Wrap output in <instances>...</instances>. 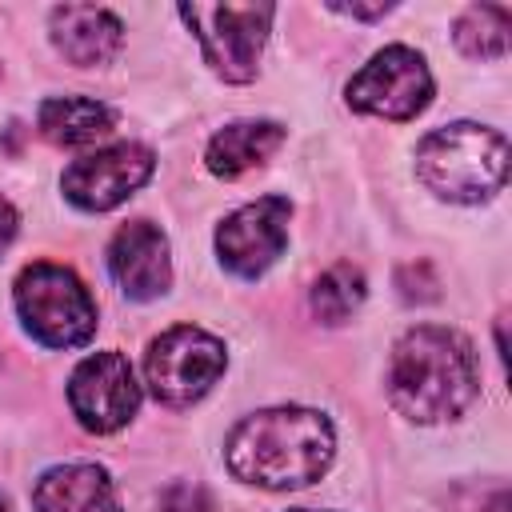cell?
<instances>
[{
    "label": "cell",
    "instance_id": "cell-1",
    "mask_svg": "<svg viewBox=\"0 0 512 512\" xmlns=\"http://www.w3.org/2000/svg\"><path fill=\"white\" fill-rule=\"evenodd\" d=\"M332 452H336V432L328 416L296 404L244 416L224 444L232 476L268 492L308 488L328 472Z\"/></svg>",
    "mask_w": 512,
    "mask_h": 512
},
{
    "label": "cell",
    "instance_id": "cell-2",
    "mask_svg": "<svg viewBox=\"0 0 512 512\" xmlns=\"http://www.w3.org/2000/svg\"><path fill=\"white\" fill-rule=\"evenodd\" d=\"M388 400L416 424H440L460 416L480 388L472 340L456 328L420 324L404 332L388 356Z\"/></svg>",
    "mask_w": 512,
    "mask_h": 512
},
{
    "label": "cell",
    "instance_id": "cell-3",
    "mask_svg": "<svg viewBox=\"0 0 512 512\" xmlns=\"http://www.w3.org/2000/svg\"><path fill=\"white\" fill-rule=\"evenodd\" d=\"M416 176L440 200L480 204L508 180V140L488 124H444L416 144Z\"/></svg>",
    "mask_w": 512,
    "mask_h": 512
},
{
    "label": "cell",
    "instance_id": "cell-4",
    "mask_svg": "<svg viewBox=\"0 0 512 512\" xmlns=\"http://www.w3.org/2000/svg\"><path fill=\"white\" fill-rule=\"evenodd\" d=\"M16 316L44 348H76L96 332V304L84 280L52 260H36L16 276Z\"/></svg>",
    "mask_w": 512,
    "mask_h": 512
},
{
    "label": "cell",
    "instance_id": "cell-5",
    "mask_svg": "<svg viewBox=\"0 0 512 512\" xmlns=\"http://www.w3.org/2000/svg\"><path fill=\"white\" fill-rule=\"evenodd\" d=\"M184 24L196 32L204 60L228 84H248L260 68L272 4H180Z\"/></svg>",
    "mask_w": 512,
    "mask_h": 512
},
{
    "label": "cell",
    "instance_id": "cell-6",
    "mask_svg": "<svg viewBox=\"0 0 512 512\" xmlns=\"http://www.w3.org/2000/svg\"><path fill=\"white\" fill-rule=\"evenodd\" d=\"M224 364H228V352L212 332L192 328V324H176L148 344L144 376H148V388L160 404L188 408L220 380Z\"/></svg>",
    "mask_w": 512,
    "mask_h": 512
},
{
    "label": "cell",
    "instance_id": "cell-7",
    "mask_svg": "<svg viewBox=\"0 0 512 512\" xmlns=\"http://www.w3.org/2000/svg\"><path fill=\"white\" fill-rule=\"evenodd\" d=\"M432 104V72L420 52L404 44L380 48L352 80H348V108L384 116V120H412Z\"/></svg>",
    "mask_w": 512,
    "mask_h": 512
},
{
    "label": "cell",
    "instance_id": "cell-8",
    "mask_svg": "<svg viewBox=\"0 0 512 512\" xmlns=\"http://www.w3.org/2000/svg\"><path fill=\"white\" fill-rule=\"evenodd\" d=\"M288 220H292L288 196H260V200L236 208L216 228L220 264L240 280L264 276L280 260V252L288 244Z\"/></svg>",
    "mask_w": 512,
    "mask_h": 512
},
{
    "label": "cell",
    "instance_id": "cell-9",
    "mask_svg": "<svg viewBox=\"0 0 512 512\" xmlns=\"http://www.w3.org/2000/svg\"><path fill=\"white\" fill-rule=\"evenodd\" d=\"M68 404L80 428L96 436L124 428L140 408V384L132 376V364L120 352L84 356L68 380Z\"/></svg>",
    "mask_w": 512,
    "mask_h": 512
},
{
    "label": "cell",
    "instance_id": "cell-10",
    "mask_svg": "<svg viewBox=\"0 0 512 512\" xmlns=\"http://www.w3.org/2000/svg\"><path fill=\"white\" fill-rule=\"evenodd\" d=\"M156 168V156L144 144H112L92 156H80L68 164L60 188L64 196L84 212H108L124 204Z\"/></svg>",
    "mask_w": 512,
    "mask_h": 512
},
{
    "label": "cell",
    "instance_id": "cell-11",
    "mask_svg": "<svg viewBox=\"0 0 512 512\" xmlns=\"http://www.w3.org/2000/svg\"><path fill=\"white\" fill-rule=\"evenodd\" d=\"M108 268L112 280L128 300H156L172 284V260L168 240L152 220L124 224L108 244Z\"/></svg>",
    "mask_w": 512,
    "mask_h": 512
},
{
    "label": "cell",
    "instance_id": "cell-12",
    "mask_svg": "<svg viewBox=\"0 0 512 512\" xmlns=\"http://www.w3.org/2000/svg\"><path fill=\"white\" fill-rule=\"evenodd\" d=\"M124 40V24L108 8L92 4H60L52 8V44L76 68H96L116 56Z\"/></svg>",
    "mask_w": 512,
    "mask_h": 512
},
{
    "label": "cell",
    "instance_id": "cell-13",
    "mask_svg": "<svg viewBox=\"0 0 512 512\" xmlns=\"http://www.w3.org/2000/svg\"><path fill=\"white\" fill-rule=\"evenodd\" d=\"M36 512H120L112 476L100 464L48 468L32 488Z\"/></svg>",
    "mask_w": 512,
    "mask_h": 512
},
{
    "label": "cell",
    "instance_id": "cell-14",
    "mask_svg": "<svg viewBox=\"0 0 512 512\" xmlns=\"http://www.w3.org/2000/svg\"><path fill=\"white\" fill-rule=\"evenodd\" d=\"M280 144H284V128L276 120H236V124H224L208 140L204 164L212 176L232 180L248 168H260Z\"/></svg>",
    "mask_w": 512,
    "mask_h": 512
},
{
    "label": "cell",
    "instance_id": "cell-15",
    "mask_svg": "<svg viewBox=\"0 0 512 512\" xmlns=\"http://www.w3.org/2000/svg\"><path fill=\"white\" fill-rule=\"evenodd\" d=\"M40 136L60 148H84L96 144L116 128V112L92 96H52L40 104Z\"/></svg>",
    "mask_w": 512,
    "mask_h": 512
},
{
    "label": "cell",
    "instance_id": "cell-16",
    "mask_svg": "<svg viewBox=\"0 0 512 512\" xmlns=\"http://www.w3.org/2000/svg\"><path fill=\"white\" fill-rule=\"evenodd\" d=\"M508 24L512 16L504 4H472L460 12L452 40L472 60H500L508 52Z\"/></svg>",
    "mask_w": 512,
    "mask_h": 512
},
{
    "label": "cell",
    "instance_id": "cell-17",
    "mask_svg": "<svg viewBox=\"0 0 512 512\" xmlns=\"http://www.w3.org/2000/svg\"><path fill=\"white\" fill-rule=\"evenodd\" d=\"M364 272L352 264H332L316 284H312V312L324 324H344L360 304H364Z\"/></svg>",
    "mask_w": 512,
    "mask_h": 512
},
{
    "label": "cell",
    "instance_id": "cell-18",
    "mask_svg": "<svg viewBox=\"0 0 512 512\" xmlns=\"http://www.w3.org/2000/svg\"><path fill=\"white\" fill-rule=\"evenodd\" d=\"M448 512H508V488L504 480L464 484L448 496Z\"/></svg>",
    "mask_w": 512,
    "mask_h": 512
},
{
    "label": "cell",
    "instance_id": "cell-19",
    "mask_svg": "<svg viewBox=\"0 0 512 512\" xmlns=\"http://www.w3.org/2000/svg\"><path fill=\"white\" fill-rule=\"evenodd\" d=\"M160 512H212V504L196 484H172L160 496Z\"/></svg>",
    "mask_w": 512,
    "mask_h": 512
},
{
    "label": "cell",
    "instance_id": "cell-20",
    "mask_svg": "<svg viewBox=\"0 0 512 512\" xmlns=\"http://www.w3.org/2000/svg\"><path fill=\"white\" fill-rule=\"evenodd\" d=\"M16 224H20V220H16V208H12V204L0 196V248H8V244H12Z\"/></svg>",
    "mask_w": 512,
    "mask_h": 512
},
{
    "label": "cell",
    "instance_id": "cell-21",
    "mask_svg": "<svg viewBox=\"0 0 512 512\" xmlns=\"http://www.w3.org/2000/svg\"><path fill=\"white\" fill-rule=\"evenodd\" d=\"M332 8H336V12H348V16H364V20L392 12V4H332Z\"/></svg>",
    "mask_w": 512,
    "mask_h": 512
},
{
    "label": "cell",
    "instance_id": "cell-22",
    "mask_svg": "<svg viewBox=\"0 0 512 512\" xmlns=\"http://www.w3.org/2000/svg\"><path fill=\"white\" fill-rule=\"evenodd\" d=\"M0 512H8V500H4V496H0Z\"/></svg>",
    "mask_w": 512,
    "mask_h": 512
},
{
    "label": "cell",
    "instance_id": "cell-23",
    "mask_svg": "<svg viewBox=\"0 0 512 512\" xmlns=\"http://www.w3.org/2000/svg\"><path fill=\"white\" fill-rule=\"evenodd\" d=\"M296 512H312V508H296Z\"/></svg>",
    "mask_w": 512,
    "mask_h": 512
}]
</instances>
